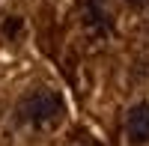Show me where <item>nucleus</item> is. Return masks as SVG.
I'll return each mask as SVG.
<instances>
[{
  "label": "nucleus",
  "mask_w": 149,
  "mask_h": 146,
  "mask_svg": "<svg viewBox=\"0 0 149 146\" xmlns=\"http://www.w3.org/2000/svg\"><path fill=\"white\" fill-rule=\"evenodd\" d=\"M63 111H66V102L54 90H33L18 104V116L30 125H51L63 116Z\"/></svg>",
  "instance_id": "obj_1"
},
{
  "label": "nucleus",
  "mask_w": 149,
  "mask_h": 146,
  "mask_svg": "<svg viewBox=\"0 0 149 146\" xmlns=\"http://www.w3.org/2000/svg\"><path fill=\"white\" fill-rule=\"evenodd\" d=\"M128 3H131V6H146L149 0H128Z\"/></svg>",
  "instance_id": "obj_3"
},
{
  "label": "nucleus",
  "mask_w": 149,
  "mask_h": 146,
  "mask_svg": "<svg viewBox=\"0 0 149 146\" xmlns=\"http://www.w3.org/2000/svg\"><path fill=\"white\" fill-rule=\"evenodd\" d=\"M125 134H128V143H131V146L149 143V104L131 107L128 122H125Z\"/></svg>",
  "instance_id": "obj_2"
}]
</instances>
